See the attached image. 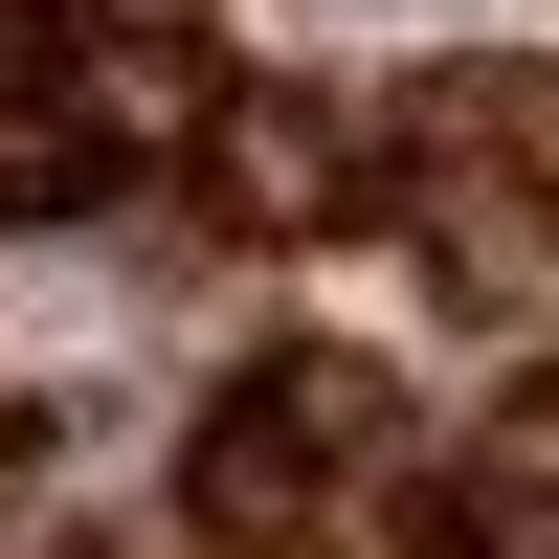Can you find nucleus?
Returning <instances> with one entry per match:
<instances>
[{
	"instance_id": "f257e3e1",
	"label": "nucleus",
	"mask_w": 559,
	"mask_h": 559,
	"mask_svg": "<svg viewBox=\"0 0 559 559\" xmlns=\"http://www.w3.org/2000/svg\"><path fill=\"white\" fill-rule=\"evenodd\" d=\"M381 426H403V403L358 381V358H269V381L202 426V537H224V559H313V515L358 492Z\"/></svg>"
},
{
	"instance_id": "f03ea898",
	"label": "nucleus",
	"mask_w": 559,
	"mask_h": 559,
	"mask_svg": "<svg viewBox=\"0 0 559 559\" xmlns=\"http://www.w3.org/2000/svg\"><path fill=\"white\" fill-rule=\"evenodd\" d=\"M202 179H224V224H358V202H403V157L336 112V90H247Z\"/></svg>"
},
{
	"instance_id": "7ed1b4c3",
	"label": "nucleus",
	"mask_w": 559,
	"mask_h": 559,
	"mask_svg": "<svg viewBox=\"0 0 559 559\" xmlns=\"http://www.w3.org/2000/svg\"><path fill=\"white\" fill-rule=\"evenodd\" d=\"M68 112L112 134V157H224V112H247V90H224L202 45L157 23V45H90V68H68Z\"/></svg>"
},
{
	"instance_id": "20e7f679",
	"label": "nucleus",
	"mask_w": 559,
	"mask_h": 559,
	"mask_svg": "<svg viewBox=\"0 0 559 559\" xmlns=\"http://www.w3.org/2000/svg\"><path fill=\"white\" fill-rule=\"evenodd\" d=\"M448 313H471V336H559V202H515V179H492V202H471V179H448Z\"/></svg>"
},
{
	"instance_id": "39448f33",
	"label": "nucleus",
	"mask_w": 559,
	"mask_h": 559,
	"mask_svg": "<svg viewBox=\"0 0 559 559\" xmlns=\"http://www.w3.org/2000/svg\"><path fill=\"white\" fill-rule=\"evenodd\" d=\"M90 179H112V134H90V112H0V224H68Z\"/></svg>"
},
{
	"instance_id": "423d86ee",
	"label": "nucleus",
	"mask_w": 559,
	"mask_h": 559,
	"mask_svg": "<svg viewBox=\"0 0 559 559\" xmlns=\"http://www.w3.org/2000/svg\"><path fill=\"white\" fill-rule=\"evenodd\" d=\"M68 68H90V45L45 23V0H0V112H68Z\"/></svg>"
}]
</instances>
